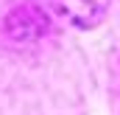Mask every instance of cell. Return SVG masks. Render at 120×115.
I'll use <instances>...</instances> for the list:
<instances>
[{
  "mask_svg": "<svg viewBox=\"0 0 120 115\" xmlns=\"http://www.w3.org/2000/svg\"><path fill=\"white\" fill-rule=\"evenodd\" d=\"M6 31L11 39L17 42H25V39H36L42 31H45V14L36 8V6H20L14 8L11 14H6Z\"/></svg>",
  "mask_w": 120,
  "mask_h": 115,
  "instance_id": "cell-2",
  "label": "cell"
},
{
  "mask_svg": "<svg viewBox=\"0 0 120 115\" xmlns=\"http://www.w3.org/2000/svg\"><path fill=\"white\" fill-rule=\"evenodd\" d=\"M53 8L70 25H75V28H92V25H98L106 17L109 0H53Z\"/></svg>",
  "mask_w": 120,
  "mask_h": 115,
  "instance_id": "cell-1",
  "label": "cell"
}]
</instances>
